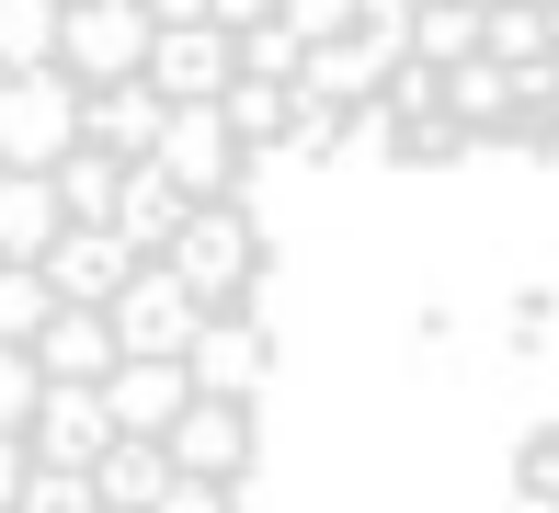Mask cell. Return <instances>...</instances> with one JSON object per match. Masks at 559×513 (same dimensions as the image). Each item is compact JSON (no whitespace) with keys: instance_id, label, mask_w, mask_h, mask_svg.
<instances>
[{"instance_id":"obj_1","label":"cell","mask_w":559,"mask_h":513,"mask_svg":"<svg viewBox=\"0 0 559 513\" xmlns=\"http://www.w3.org/2000/svg\"><path fill=\"white\" fill-rule=\"evenodd\" d=\"M148 263L183 274V297H194V308H240V297H251V274H263V228H251V205H240V194H206V205H183V228H171Z\"/></svg>"},{"instance_id":"obj_2","label":"cell","mask_w":559,"mask_h":513,"mask_svg":"<svg viewBox=\"0 0 559 513\" xmlns=\"http://www.w3.org/2000/svg\"><path fill=\"white\" fill-rule=\"evenodd\" d=\"M81 148V81L69 69H0V171H46Z\"/></svg>"},{"instance_id":"obj_3","label":"cell","mask_w":559,"mask_h":513,"mask_svg":"<svg viewBox=\"0 0 559 513\" xmlns=\"http://www.w3.org/2000/svg\"><path fill=\"white\" fill-rule=\"evenodd\" d=\"M138 58H148V12L138 0H58V58L46 69L104 92V81H138Z\"/></svg>"},{"instance_id":"obj_4","label":"cell","mask_w":559,"mask_h":513,"mask_svg":"<svg viewBox=\"0 0 559 513\" xmlns=\"http://www.w3.org/2000/svg\"><path fill=\"white\" fill-rule=\"evenodd\" d=\"M194 320H206V308L183 297V274H171V263H126V286L104 297L115 354H183V343H194Z\"/></svg>"},{"instance_id":"obj_5","label":"cell","mask_w":559,"mask_h":513,"mask_svg":"<svg viewBox=\"0 0 559 513\" xmlns=\"http://www.w3.org/2000/svg\"><path fill=\"white\" fill-rule=\"evenodd\" d=\"M148 171H160L183 205H206V194H240V148H228V126H217V103H171L160 115V148H148Z\"/></svg>"},{"instance_id":"obj_6","label":"cell","mask_w":559,"mask_h":513,"mask_svg":"<svg viewBox=\"0 0 559 513\" xmlns=\"http://www.w3.org/2000/svg\"><path fill=\"white\" fill-rule=\"evenodd\" d=\"M263 366H274V343H263V320H240V308H206L194 343H183V389L194 399H251Z\"/></svg>"},{"instance_id":"obj_7","label":"cell","mask_w":559,"mask_h":513,"mask_svg":"<svg viewBox=\"0 0 559 513\" xmlns=\"http://www.w3.org/2000/svg\"><path fill=\"white\" fill-rule=\"evenodd\" d=\"M228 35L217 23H148V58H138V81L160 92V103H217L228 92Z\"/></svg>"},{"instance_id":"obj_8","label":"cell","mask_w":559,"mask_h":513,"mask_svg":"<svg viewBox=\"0 0 559 513\" xmlns=\"http://www.w3.org/2000/svg\"><path fill=\"white\" fill-rule=\"evenodd\" d=\"M160 456L183 479H240L251 468V399H183L160 422Z\"/></svg>"},{"instance_id":"obj_9","label":"cell","mask_w":559,"mask_h":513,"mask_svg":"<svg viewBox=\"0 0 559 513\" xmlns=\"http://www.w3.org/2000/svg\"><path fill=\"white\" fill-rule=\"evenodd\" d=\"M104 445H115L104 389H58V377H46L35 410H23V456H35V468H92Z\"/></svg>"},{"instance_id":"obj_10","label":"cell","mask_w":559,"mask_h":513,"mask_svg":"<svg viewBox=\"0 0 559 513\" xmlns=\"http://www.w3.org/2000/svg\"><path fill=\"white\" fill-rule=\"evenodd\" d=\"M126 263H138V251H126L115 228H58V240L35 251V274H46V297H58V308H104V297L126 286Z\"/></svg>"},{"instance_id":"obj_11","label":"cell","mask_w":559,"mask_h":513,"mask_svg":"<svg viewBox=\"0 0 559 513\" xmlns=\"http://www.w3.org/2000/svg\"><path fill=\"white\" fill-rule=\"evenodd\" d=\"M183 399H194L183 389V354H115V366H104V422L115 433H160Z\"/></svg>"},{"instance_id":"obj_12","label":"cell","mask_w":559,"mask_h":513,"mask_svg":"<svg viewBox=\"0 0 559 513\" xmlns=\"http://www.w3.org/2000/svg\"><path fill=\"white\" fill-rule=\"evenodd\" d=\"M160 115H171V103L148 92V81H104V92H81V148H104V160H148V148H160Z\"/></svg>"},{"instance_id":"obj_13","label":"cell","mask_w":559,"mask_h":513,"mask_svg":"<svg viewBox=\"0 0 559 513\" xmlns=\"http://www.w3.org/2000/svg\"><path fill=\"white\" fill-rule=\"evenodd\" d=\"M23 354H35V377H58V389H104V366H115V331H104V308H46Z\"/></svg>"},{"instance_id":"obj_14","label":"cell","mask_w":559,"mask_h":513,"mask_svg":"<svg viewBox=\"0 0 559 513\" xmlns=\"http://www.w3.org/2000/svg\"><path fill=\"white\" fill-rule=\"evenodd\" d=\"M400 58H377L366 35H332V46H309L297 58V81L286 92H309V103H332V115H354V103H377V81H389Z\"/></svg>"},{"instance_id":"obj_15","label":"cell","mask_w":559,"mask_h":513,"mask_svg":"<svg viewBox=\"0 0 559 513\" xmlns=\"http://www.w3.org/2000/svg\"><path fill=\"white\" fill-rule=\"evenodd\" d=\"M81 479H92V513H148L160 479H171V456H160V433H115Z\"/></svg>"},{"instance_id":"obj_16","label":"cell","mask_w":559,"mask_h":513,"mask_svg":"<svg viewBox=\"0 0 559 513\" xmlns=\"http://www.w3.org/2000/svg\"><path fill=\"white\" fill-rule=\"evenodd\" d=\"M286 115H297V92H286V81H240V69H228L217 126H228V148H240V160H274V148H286Z\"/></svg>"},{"instance_id":"obj_17","label":"cell","mask_w":559,"mask_h":513,"mask_svg":"<svg viewBox=\"0 0 559 513\" xmlns=\"http://www.w3.org/2000/svg\"><path fill=\"white\" fill-rule=\"evenodd\" d=\"M104 228H115V240H126V251L148 263V251H160L171 228H183V194H171V183H160L148 160H126V183H115V217H104Z\"/></svg>"},{"instance_id":"obj_18","label":"cell","mask_w":559,"mask_h":513,"mask_svg":"<svg viewBox=\"0 0 559 513\" xmlns=\"http://www.w3.org/2000/svg\"><path fill=\"white\" fill-rule=\"evenodd\" d=\"M115 183H126V160H104V148H58V160H46V194H58L69 228H104L115 217Z\"/></svg>"},{"instance_id":"obj_19","label":"cell","mask_w":559,"mask_h":513,"mask_svg":"<svg viewBox=\"0 0 559 513\" xmlns=\"http://www.w3.org/2000/svg\"><path fill=\"white\" fill-rule=\"evenodd\" d=\"M58 194H46V171H0V263H35L46 240H58Z\"/></svg>"},{"instance_id":"obj_20","label":"cell","mask_w":559,"mask_h":513,"mask_svg":"<svg viewBox=\"0 0 559 513\" xmlns=\"http://www.w3.org/2000/svg\"><path fill=\"white\" fill-rule=\"evenodd\" d=\"M479 58H491V69L559 58V12H537V0H491V12H479Z\"/></svg>"},{"instance_id":"obj_21","label":"cell","mask_w":559,"mask_h":513,"mask_svg":"<svg viewBox=\"0 0 559 513\" xmlns=\"http://www.w3.org/2000/svg\"><path fill=\"white\" fill-rule=\"evenodd\" d=\"M435 92H445V126H456V138H479V126H502V115H514V81H502L491 58H456Z\"/></svg>"},{"instance_id":"obj_22","label":"cell","mask_w":559,"mask_h":513,"mask_svg":"<svg viewBox=\"0 0 559 513\" xmlns=\"http://www.w3.org/2000/svg\"><path fill=\"white\" fill-rule=\"evenodd\" d=\"M412 58H423V69L479 58V12H468V0H412Z\"/></svg>"},{"instance_id":"obj_23","label":"cell","mask_w":559,"mask_h":513,"mask_svg":"<svg viewBox=\"0 0 559 513\" xmlns=\"http://www.w3.org/2000/svg\"><path fill=\"white\" fill-rule=\"evenodd\" d=\"M58 58V0H0V69H46Z\"/></svg>"},{"instance_id":"obj_24","label":"cell","mask_w":559,"mask_h":513,"mask_svg":"<svg viewBox=\"0 0 559 513\" xmlns=\"http://www.w3.org/2000/svg\"><path fill=\"white\" fill-rule=\"evenodd\" d=\"M46 308H58V297H46V274H35V263H0V343H35Z\"/></svg>"},{"instance_id":"obj_25","label":"cell","mask_w":559,"mask_h":513,"mask_svg":"<svg viewBox=\"0 0 559 513\" xmlns=\"http://www.w3.org/2000/svg\"><path fill=\"white\" fill-rule=\"evenodd\" d=\"M12 513H92V479H81V468H35V456H23Z\"/></svg>"},{"instance_id":"obj_26","label":"cell","mask_w":559,"mask_h":513,"mask_svg":"<svg viewBox=\"0 0 559 513\" xmlns=\"http://www.w3.org/2000/svg\"><path fill=\"white\" fill-rule=\"evenodd\" d=\"M274 23L297 46H332V35H354V0H274Z\"/></svg>"},{"instance_id":"obj_27","label":"cell","mask_w":559,"mask_h":513,"mask_svg":"<svg viewBox=\"0 0 559 513\" xmlns=\"http://www.w3.org/2000/svg\"><path fill=\"white\" fill-rule=\"evenodd\" d=\"M35 389H46V377H35V354H23V343H0V433H23Z\"/></svg>"},{"instance_id":"obj_28","label":"cell","mask_w":559,"mask_h":513,"mask_svg":"<svg viewBox=\"0 0 559 513\" xmlns=\"http://www.w3.org/2000/svg\"><path fill=\"white\" fill-rule=\"evenodd\" d=\"M148 513H228V479H183V468H171V479H160V502H148Z\"/></svg>"},{"instance_id":"obj_29","label":"cell","mask_w":559,"mask_h":513,"mask_svg":"<svg viewBox=\"0 0 559 513\" xmlns=\"http://www.w3.org/2000/svg\"><path fill=\"white\" fill-rule=\"evenodd\" d=\"M274 12V0H206V23H217V35H240V23H263Z\"/></svg>"},{"instance_id":"obj_30","label":"cell","mask_w":559,"mask_h":513,"mask_svg":"<svg viewBox=\"0 0 559 513\" xmlns=\"http://www.w3.org/2000/svg\"><path fill=\"white\" fill-rule=\"evenodd\" d=\"M12 491H23V433H0V513H12Z\"/></svg>"},{"instance_id":"obj_31","label":"cell","mask_w":559,"mask_h":513,"mask_svg":"<svg viewBox=\"0 0 559 513\" xmlns=\"http://www.w3.org/2000/svg\"><path fill=\"white\" fill-rule=\"evenodd\" d=\"M148 23H206V0H138Z\"/></svg>"}]
</instances>
